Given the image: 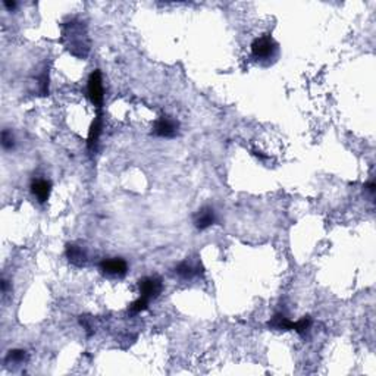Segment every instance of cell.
<instances>
[{"instance_id": "277c9868", "label": "cell", "mask_w": 376, "mask_h": 376, "mask_svg": "<svg viewBox=\"0 0 376 376\" xmlns=\"http://www.w3.org/2000/svg\"><path fill=\"white\" fill-rule=\"evenodd\" d=\"M140 292L141 297L146 298H156L160 292H162V280L157 277H146L143 280H140Z\"/></svg>"}, {"instance_id": "8fae6325", "label": "cell", "mask_w": 376, "mask_h": 376, "mask_svg": "<svg viewBox=\"0 0 376 376\" xmlns=\"http://www.w3.org/2000/svg\"><path fill=\"white\" fill-rule=\"evenodd\" d=\"M175 272L180 275V277H183V278H192L194 275H197V271L188 263V262H183V263H180L178 266H177V269H175Z\"/></svg>"}, {"instance_id": "6da1fadb", "label": "cell", "mask_w": 376, "mask_h": 376, "mask_svg": "<svg viewBox=\"0 0 376 376\" xmlns=\"http://www.w3.org/2000/svg\"><path fill=\"white\" fill-rule=\"evenodd\" d=\"M277 52V43L271 35L257 37L251 43V53L256 59H268Z\"/></svg>"}, {"instance_id": "9c48e42d", "label": "cell", "mask_w": 376, "mask_h": 376, "mask_svg": "<svg viewBox=\"0 0 376 376\" xmlns=\"http://www.w3.org/2000/svg\"><path fill=\"white\" fill-rule=\"evenodd\" d=\"M100 132H101V119H100V116H97L94 119L93 124H92L90 132H89V143L87 144H89L90 150H93L94 147H95V144L98 141V137H100Z\"/></svg>"}, {"instance_id": "3957f363", "label": "cell", "mask_w": 376, "mask_h": 376, "mask_svg": "<svg viewBox=\"0 0 376 376\" xmlns=\"http://www.w3.org/2000/svg\"><path fill=\"white\" fill-rule=\"evenodd\" d=\"M178 131V122L169 116H160L153 126V132L157 137H163V138H172L177 135Z\"/></svg>"}, {"instance_id": "e0dca14e", "label": "cell", "mask_w": 376, "mask_h": 376, "mask_svg": "<svg viewBox=\"0 0 376 376\" xmlns=\"http://www.w3.org/2000/svg\"><path fill=\"white\" fill-rule=\"evenodd\" d=\"M375 187H376L375 183H369V184H368V189H369V191H371L372 194L375 192Z\"/></svg>"}, {"instance_id": "2e32d148", "label": "cell", "mask_w": 376, "mask_h": 376, "mask_svg": "<svg viewBox=\"0 0 376 376\" xmlns=\"http://www.w3.org/2000/svg\"><path fill=\"white\" fill-rule=\"evenodd\" d=\"M4 6L9 7V9H13V7L16 6V3H15V1H4Z\"/></svg>"}, {"instance_id": "5bb4252c", "label": "cell", "mask_w": 376, "mask_h": 376, "mask_svg": "<svg viewBox=\"0 0 376 376\" xmlns=\"http://www.w3.org/2000/svg\"><path fill=\"white\" fill-rule=\"evenodd\" d=\"M27 357V353L24 350H13V351H9L7 357H6V362H15V363H19V362H24Z\"/></svg>"}, {"instance_id": "7c38bea8", "label": "cell", "mask_w": 376, "mask_h": 376, "mask_svg": "<svg viewBox=\"0 0 376 376\" xmlns=\"http://www.w3.org/2000/svg\"><path fill=\"white\" fill-rule=\"evenodd\" d=\"M310 325H312L310 317H309V316H304V317H301L300 320L292 322V331H295V332H298V334H306V331L310 328Z\"/></svg>"}, {"instance_id": "4fadbf2b", "label": "cell", "mask_w": 376, "mask_h": 376, "mask_svg": "<svg viewBox=\"0 0 376 376\" xmlns=\"http://www.w3.org/2000/svg\"><path fill=\"white\" fill-rule=\"evenodd\" d=\"M147 306H149V298L140 297L138 300H135V301L129 306V312H131V313H140V312L146 310Z\"/></svg>"}, {"instance_id": "9a60e30c", "label": "cell", "mask_w": 376, "mask_h": 376, "mask_svg": "<svg viewBox=\"0 0 376 376\" xmlns=\"http://www.w3.org/2000/svg\"><path fill=\"white\" fill-rule=\"evenodd\" d=\"M13 144H15V141H13L12 132L7 131V129H4V131L1 132V146H3V149L10 150V149L13 147Z\"/></svg>"}, {"instance_id": "52a82bcc", "label": "cell", "mask_w": 376, "mask_h": 376, "mask_svg": "<svg viewBox=\"0 0 376 376\" xmlns=\"http://www.w3.org/2000/svg\"><path fill=\"white\" fill-rule=\"evenodd\" d=\"M66 257L75 266H83L87 260L86 251L81 247L75 246V244H68L66 246Z\"/></svg>"}, {"instance_id": "8992f818", "label": "cell", "mask_w": 376, "mask_h": 376, "mask_svg": "<svg viewBox=\"0 0 376 376\" xmlns=\"http://www.w3.org/2000/svg\"><path fill=\"white\" fill-rule=\"evenodd\" d=\"M216 222V216H215V212L212 207H201L195 218H194V223H195V228L197 229H206L209 226H212L213 223Z\"/></svg>"}, {"instance_id": "7a4b0ae2", "label": "cell", "mask_w": 376, "mask_h": 376, "mask_svg": "<svg viewBox=\"0 0 376 376\" xmlns=\"http://www.w3.org/2000/svg\"><path fill=\"white\" fill-rule=\"evenodd\" d=\"M103 93H104V90H103L101 74H100V71H94L92 72V75L89 78V84H87V94L94 106L100 107L103 104V98H104Z\"/></svg>"}, {"instance_id": "5b68a950", "label": "cell", "mask_w": 376, "mask_h": 376, "mask_svg": "<svg viewBox=\"0 0 376 376\" xmlns=\"http://www.w3.org/2000/svg\"><path fill=\"white\" fill-rule=\"evenodd\" d=\"M100 269L112 277H124L128 272V265L124 259L121 257H113V259H104L100 263Z\"/></svg>"}, {"instance_id": "ba28073f", "label": "cell", "mask_w": 376, "mask_h": 376, "mask_svg": "<svg viewBox=\"0 0 376 376\" xmlns=\"http://www.w3.org/2000/svg\"><path fill=\"white\" fill-rule=\"evenodd\" d=\"M50 189H52V186L49 181L46 180H35L32 184H31V191L32 194L38 198L40 203H44L49 195H50Z\"/></svg>"}, {"instance_id": "30bf717a", "label": "cell", "mask_w": 376, "mask_h": 376, "mask_svg": "<svg viewBox=\"0 0 376 376\" xmlns=\"http://www.w3.org/2000/svg\"><path fill=\"white\" fill-rule=\"evenodd\" d=\"M268 326L272 329H278V331H286V329H292V322L288 320L283 314H275L268 322Z\"/></svg>"}]
</instances>
